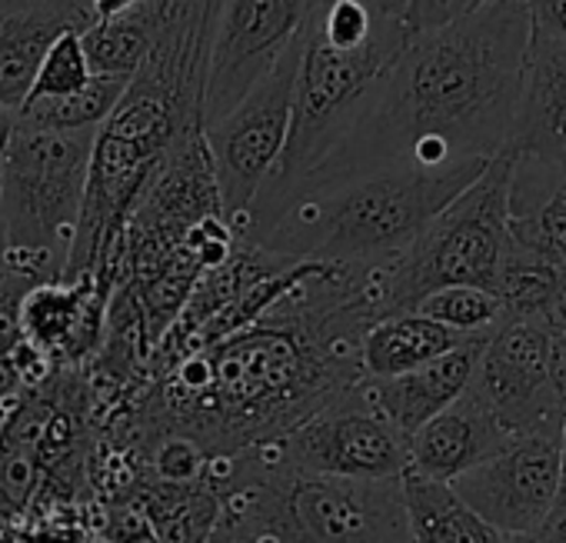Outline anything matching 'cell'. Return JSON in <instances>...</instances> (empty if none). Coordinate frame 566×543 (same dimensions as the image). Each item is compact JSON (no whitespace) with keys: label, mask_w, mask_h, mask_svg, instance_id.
<instances>
[{"label":"cell","mask_w":566,"mask_h":543,"mask_svg":"<svg viewBox=\"0 0 566 543\" xmlns=\"http://www.w3.org/2000/svg\"><path fill=\"white\" fill-rule=\"evenodd\" d=\"M384 317L380 263H321L237 334L180 357L97 417L137 453L187 437L210 460L273 443L364 380L360 341Z\"/></svg>","instance_id":"cell-1"},{"label":"cell","mask_w":566,"mask_h":543,"mask_svg":"<svg viewBox=\"0 0 566 543\" xmlns=\"http://www.w3.org/2000/svg\"><path fill=\"white\" fill-rule=\"evenodd\" d=\"M530 34L526 0H493L453 24L407 34L340 144L280 207L307 190L374 170H437L503 154L516 117Z\"/></svg>","instance_id":"cell-2"},{"label":"cell","mask_w":566,"mask_h":543,"mask_svg":"<svg viewBox=\"0 0 566 543\" xmlns=\"http://www.w3.org/2000/svg\"><path fill=\"white\" fill-rule=\"evenodd\" d=\"M490 160L470 157L437 170L394 167L307 190L266 223L240 233V240L287 260L387 263L400 257Z\"/></svg>","instance_id":"cell-3"},{"label":"cell","mask_w":566,"mask_h":543,"mask_svg":"<svg viewBox=\"0 0 566 543\" xmlns=\"http://www.w3.org/2000/svg\"><path fill=\"white\" fill-rule=\"evenodd\" d=\"M223 516L273 543H413L397 480L307 473L280 460L270 443L207 463Z\"/></svg>","instance_id":"cell-4"},{"label":"cell","mask_w":566,"mask_h":543,"mask_svg":"<svg viewBox=\"0 0 566 543\" xmlns=\"http://www.w3.org/2000/svg\"><path fill=\"white\" fill-rule=\"evenodd\" d=\"M407 28L400 18H384L370 41L357 48L331 44L314 21L304 24L297 44V77H294V107H291V130L283 154L263 187L256 190L240 233L250 223L270 217L283 200H287L340 144L350 121L357 117L367 91L377 77L390 67L407 41Z\"/></svg>","instance_id":"cell-5"},{"label":"cell","mask_w":566,"mask_h":543,"mask_svg":"<svg viewBox=\"0 0 566 543\" xmlns=\"http://www.w3.org/2000/svg\"><path fill=\"white\" fill-rule=\"evenodd\" d=\"M97 130H44L21 124L0 157V220L8 267L61 281L84 207Z\"/></svg>","instance_id":"cell-6"},{"label":"cell","mask_w":566,"mask_h":543,"mask_svg":"<svg viewBox=\"0 0 566 543\" xmlns=\"http://www.w3.org/2000/svg\"><path fill=\"white\" fill-rule=\"evenodd\" d=\"M506 187L510 154H496L483 174L457 194L420 237L394 260L380 263L384 317L413 311L440 288L493 291L506 247Z\"/></svg>","instance_id":"cell-7"},{"label":"cell","mask_w":566,"mask_h":543,"mask_svg":"<svg viewBox=\"0 0 566 543\" xmlns=\"http://www.w3.org/2000/svg\"><path fill=\"white\" fill-rule=\"evenodd\" d=\"M297 54L301 44L294 41L223 117L203 127L220 210L237 230V237L256 190L263 187L283 154V144H287Z\"/></svg>","instance_id":"cell-8"},{"label":"cell","mask_w":566,"mask_h":543,"mask_svg":"<svg viewBox=\"0 0 566 543\" xmlns=\"http://www.w3.org/2000/svg\"><path fill=\"white\" fill-rule=\"evenodd\" d=\"M297 470L354 480H397L410 467L407 437L370 404L364 380L270 443Z\"/></svg>","instance_id":"cell-9"},{"label":"cell","mask_w":566,"mask_h":543,"mask_svg":"<svg viewBox=\"0 0 566 543\" xmlns=\"http://www.w3.org/2000/svg\"><path fill=\"white\" fill-rule=\"evenodd\" d=\"M317 8L321 0H223L203 84V127L273 67Z\"/></svg>","instance_id":"cell-10"},{"label":"cell","mask_w":566,"mask_h":543,"mask_svg":"<svg viewBox=\"0 0 566 543\" xmlns=\"http://www.w3.org/2000/svg\"><path fill=\"white\" fill-rule=\"evenodd\" d=\"M450 487L503 536L530 533L556 503L563 487V450L556 430L513 434L500 453L470 467Z\"/></svg>","instance_id":"cell-11"},{"label":"cell","mask_w":566,"mask_h":543,"mask_svg":"<svg viewBox=\"0 0 566 543\" xmlns=\"http://www.w3.org/2000/svg\"><path fill=\"white\" fill-rule=\"evenodd\" d=\"M549 331L539 321H503L480 351L470 390L510 434L563 427V407L549 384Z\"/></svg>","instance_id":"cell-12"},{"label":"cell","mask_w":566,"mask_h":543,"mask_svg":"<svg viewBox=\"0 0 566 543\" xmlns=\"http://www.w3.org/2000/svg\"><path fill=\"white\" fill-rule=\"evenodd\" d=\"M503 154L566 164V38L530 34L516 117Z\"/></svg>","instance_id":"cell-13"},{"label":"cell","mask_w":566,"mask_h":543,"mask_svg":"<svg viewBox=\"0 0 566 543\" xmlns=\"http://www.w3.org/2000/svg\"><path fill=\"white\" fill-rule=\"evenodd\" d=\"M510 437L513 434L496 420V414L467 387L463 397H457L447 410H440L437 417H430L423 427L410 434L407 470L450 483L470 467L500 453Z\"/></svg>","instance_id":"cell-14"},{"label":"cell","mask_w":566,"mask_h":543,"mask_svg":"<svg viewBox=\"0 0 566 543\" xmlns=\"http://www.w3.org/2000/svg\"><path fill=\"white\" fill-rule=\"evenodd\" d=\"M87 0H0V107L21 111L34 71L67 28L87 31Z\"/></svg>","instance_id":"cell-15"},{"label":"cell","mask_w":566,"mask_h":543,"mask_svg":"<svg viewBox=\"0 0 566 543\" xmlns=\"http://www.w3.org/2000/svg\"><path fill=\"white\" fill-rule=\"evenodd\" d=\"M486 337L490 334L467 337L453 351L427 361L417 370L397 374V377H364V390H367L370 404L410 440V434L417 427H423L430 417H437L457 397L467 394Z\"/></svg>","instance_id":"cell-16"},{"label":"cell","mask_w":566,"mask_h":543,"mask_svg":"<svg viewBox=\"0 0 566 543\" xmlns=\"http://www.w3.org/2000/svg\"><path fill=\"white\" fill-rule=\"evenodd\" d=\"M506 233L566 267V164L510 157Z\"/></svg>","instance_id":"cell-17"},{"label":"cell","mask_w":566,"mask_h":543,"mask_svg":"<svg viewBox=\"0 0 566 543\" xmlns=\"http://www.w3.org/2000/svg\"><path fill=\"white\" fill-rule=\"evenodd\" d=\"M460 341L467 337L417 311L390 314L367 327L360 341V367L364 377H397L453 351Z\"/></svg>","instance_id":"cell-18"},{"label":"cell","mask_w":566,"mask_h":543,"mask_svg":"<svg viewBox=\"0 0 566 543\" xmlns=\"http://www.w3.org/2000/svg\"><path fill=\"white\" fill-rule=\"evenodd\" d=\"M157 543H210L220 523V493L203 477L193 483H164L140 477L134 497Z\"/></svg>","instance_id":"cell-19"},{"label":"cell","mask_w":566,"mask_h":543,"mask_svg":"<svg viewBox=\"0 0 566 543\" xmlns=\"http://www.w3.org/2000/svg\"><path fill=\"white\" fill-rule=\"evenodd\" d=\"M400 483L413 543H506V536L476 510H470L450 483L420 477L413 470H407Z\"/></svg>","instance_id":"cell-20"},{"label":"cell","mask_w":566,"mask_h":543,"mask_svg":"<svg viewBox=\"0 0 566 543\" xmlns=\"http://www.w3.org/2000/svg\"><path fill=\"white\" fill-rule=\"evenodd\" d=\"M559 270H563V263L506 237V247H503V257L496 267V281H493V294L500 301L503 321H539L543 324V317L553 304V294L559 288Z\"/></svg>","instance_id":"cell-21"},{"label":"cell","mask_w":566,"mask_h":543,"mask_svg":"<svg viewBox=\"0 0 566 543\" xmlns=\"http://www.w3.org/2000/svg\"><path fill=\"white\" fill-rule=\"evenodd\" d=\"M157 8L150 0H144L140 8H134L124 18L114 21H97L84 31V51L91 61V71L101 77H124L134 81L140 64L147 61L157 34Z\"/></svg>","instance_id":"cell-22"},{"label":"cell","mask_w":566,"mask_h":543,"mask_svg":"<svg viewBox=\"0 0 566 543\" xmlns=\"http://www.w3.org/2000/svg\"><path fill=\"white\" fill-rule=\"evenodd\" d=\"M127 84L130 81H124V77L94 74L91 84L84 91H77L74 97L41 101V104L21 107L18 121L31 124V127H44V130H97L114 114V107L120 104Z\"/></svg>","instance_id":"cell-23"},{"label":"cell","mask_w":566,"mask_h":543,"mask_svg":"<svg viewBox=\"0 0 566 543\" xmlns=\"http://www.w3.org/2000/svg\"><path fill=\"white\" fill-rule=\"evenodd\" d=\"M91 77H94V71H91L87 51H84V31L67 28L44 51V58H41V64L34 71L31 91H28L21 107L41 104V101L74 97L77 91H84L91 84Z\"/></svg>","instance_id":"cell-24"},{"label":"cell","mask_w":566,"mask_h":543,"mask_svg":"<svg viewBox=\"0 0 566 543\" xmlns=\"http://www.w3.org/2000/svg\"><path fill=\"white\" fill-rule=\"evenodd\" d=\"M413 311L463 334V337H483L503 324L496 294L483 291V288H440V291L427 294Z\"/></svg>","instance_id":"cell-25"},{"label":"cell","mask_w":566,"mask_h":543,"mask_svg":"<svg viewBox=\"0 0 566 543\" xmlns=\"http://www.w3.org/2000/svg\"><path fill=\"white\" fill-rule=\"evenodd\" d=\"M44 281L24 274V270L8 267L4 284H0V407L21 394V384L11 370V351L21 341V301L31 288Z\"/></svg>","instance_id":"cell-26"},{"label":"cell","mask_w":566,"mask_h":543,"mask_svg":"<svg viewBox=\"0 0 566 543\" xmlns=\"http://www.w3.org/2000/svg\"><path fill=\"white\" fill-rule=\"evenodd\" d=\"M97 533L104 543H157V536H154L144 510L137 507V500L101 503Z\"/></svg>","instance_id":"cell-27"},{"label":"cell","mask_w":566,"mask_h":543,"mask_svg":"<svg viewBox=\"0 0 566 543\" xmlns=\"http://www.w3.org/2000/svg\"><path fill=\"white\" fill-rule=\"evenodd\" d=\"M486 4H493V0H407L400 21L410 34H417V31H433V28L453 24L467 14H476Z\"/></svg>","instance_id":"cell-28"},{"label":"cell","mask_w":566,"mask_h":543,"mask_svg":"<svg viewBox=\"0 0 566 543\" xmlns=\"http://www.w3.org/2000/svg\"><path fill=\"white\" fill-rule=\"evenodd\" d=\"M506 543H566V480H563L559 497H556V503L549 507V513H546L530 533L506 536Z\"/></svg>","instance_id":"cell-29"},{"label":"cell","mask_w":566,"mask_h":543,"mask_svg":"<svg viewBox=\"0 0 566 543\" xmlns=\"http://www.w3.org/2000/svg\"><path fill=\"white\" fill-rule=\"evenodd\" d=\"M533 31L566 38V0H526Z\"/></svg>","instance_id":"cell-30"},{"label":"cell","mask_w":566,"mask_h":543,"mask_svg":"<svg viewBox=\"0 0 566 543\" xmlns=\"http://www.w3.org/2000/svg\"><path fill=\"white\" fill-rule=\"evenodd\" d=\"M546 364H549V384H553V394H556L559 407L566 410V334H549V354H546Z\"/></svg>","instance_id":"cell-31"},{"label":"cell","mask_w":566,"mask_h":543,"mask_svg":"<svg viewBox=\"0 0 566 543\" xmlns=\"http://www.w3.org/2000/svg\"><path fill=\"white\" fill-rule=\"evenodd\" d=\"M210 543H273L270 536H263L260 530H253V526H247V523H240V520H230V516H223L220 513V523H217V530H213V540Z\"/></svg>","instance_id":"cell-32"},{"label":"cell","mask_w":566,"mask_h":543,"mask_svg":"<svg viewBox=\"0 0 566 543\" xmlns=\"http://www.w3.org/2000/svg\"><path fill=\"white\" fill-rule=\"evenodd\" d=\"M543 327L549 334H566V267L559 270V288L553 294V304L543 317Z\"/></svg>","instance_id":"cell-33"},{"label":"cell","mask_w":566,"mask_h":543,"mask_svg":"<svg viewBox=\"0 0 566 543\" xmlns=\"http://www.w3.org/2000/svg\"><path fill=\"white\" fill-rule=\"evenodd\" d=\"M144 0H87V8L94 14V24L97 21H114V18H124L130 14L134 8H140Z\"/></svg>","instance_id":"cell-34"},{"label":"cell","mask_w":566,"mask_h":543,"mask_svg":"<svg viewBox=\"0 0 566 543\" xmlns=\"http://www.w3.org/2000/svg\"><path fill=\"white\" fill-rule=\"evenodd\" d=\"M14 127H18V111H8V107H0V157H4L11 137H14Z\"/></svg>","instance_id":"cell-35"},{"label":"cell","mask_w":566,"mask_h":543,"mask_svg":"<svg viewBox=\"0 0 566 543\" xmlns=\"http://www.w3.org/2000/svg\"><path fill=\"white\" fill-rule=\"evenodd\" d=\"M367 4L380 14H390V18H400L403 14V4L407 0H367Z\"/></svg>","instance_id":"cell-36"},{"label":"cell","mask_w":566,"mask_h":543,"mask_svg":"<svg viewBox=\"0 0 566 543\" xmlns=\"http://www.w3.org/2000/svg\"><path fill=\"white\" fill-rule=\"evenodd\" d=\"M8 274V237H4V220H0V284Z\"/></svg>","instance_id":"cell-37"},{"label":"cell","mask_w":566,"mask_h":543,"mask_svg":"<svg viewBox=\"0 0 566 543\" xmlns=\"http://www.w3.org/2000/svg\"><path fill=\"white\" fill-rule=\"evenodd\" d=\"M559 450H563V480H566V414H563V427H559Z\"/></svg>","instance_id":"cell-38"},{"label":"cell","mask_w":566,"mask_h":543,"mask_svg":"<svg viewBox=\"0 0 566 543\" xmlns=\"http://www.w3.org/2000/svg\"><path fill=\"white\" fill-rule=\"evenodd\" d=\"M0 414H4V407H0Z\"/></svg>","instance_id":"cell-39"}]
</instances>
